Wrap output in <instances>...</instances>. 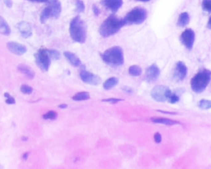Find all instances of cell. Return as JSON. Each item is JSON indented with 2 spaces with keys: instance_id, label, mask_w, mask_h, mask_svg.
<instances>
[{
  "instance_id": "6da1fadb",
  "label": "cell",
  "mask_w": 211,
  "mask_h": 169,
  "mask_svg": "<svg viewBox=\"0 0 211 169\" xmlns=\"http://www.w3.org/2000/svg\"><path fill=\"white\" fill-rule=\"evenodd\" d=\"M124 25L126 22L124 18L121 19L115 15H111L101 24L99 32L103 37H108L116 34Z\"/></svg>"
},
{
  "instance_id": "7a4b0ae2",
  "label": "cell",
  "mask_w": 211,
  "mask_h": 169,
  "mask_svg": "<svg viewBox=\"0 0 211 169\" xmlns=\"http://www.w3.org/2000/svg\"><path fill=\"white\" fill-rule=\"evenodd\" d=\"M69 33L72 39L79 43H84L87 38V27L81 18L77 16L71 21Z\"/></svg>"
},
{
  "instance_id": "3957f363",
  "label": "cell",
  "mask_w": 211,
  "mask_h": 169,
  "mask_svg": "<svg viewBox=\"0 0 211 169\" xmlns=\"http://www.w3.org/2000/svg\"><path fill=\"white\" fill-rule=\"evenodd\" d=\"M101 57L107 64L118 66L124 63V54L123 49L120 46H113L107 49L101 54Z\"/></svg>"
},
{
  "instance_id": "277c9868",
  "label": "cell",
  "mask_w": 211,
  "mask_h": 169,
  "mask_svg": "<svg viewBox=\"0 0 211 169\" xmlns=\"http://www.w3.org/2000/svg\"><path fill=\"white\" fill-rule=\"evenodd\" d=\"M211 77V71L207 69L200 70L191 79V87L196 93L202 92L208 86Z\"/></svg>"
},
{
  "instance_id": "5b68a950",
  "label": "cell",
  "mask_w": 211,
  "mask_h": 169,
  "mask_svg": "<svg viewBox=\"0 0 211 169\" xmlns=\"http://www.w3.org/2000/svg\"><path fill=\"white\" fill-rule=\"evenodd\" d=\"M147 11L140 7H136L130 11L125 16L124 21L126 24H140L143 23L147 19Z\"/></svg>"
},
{
  "instance_id": "8992f818",
  "label": "cell",
  "mask_w": 211,
  "mask_h": 169,
  "mask_svg": "<svg viewBox=\"0 0 211 169\" xmlns=\"http://www.w3.org/2000/svg\"><path fill=\"white\" fill-rule=\"evenodd\" d=\"M34 57L37 66L43 71H47L51 63V57L48 53V50L45 48L40 49L35 54Z\"/></svg>"
},
{
  "instance_id": "52a82bcc",
  "label": "cell",
  "mask_w": 211,
  "mask_h": 169,
  "mask_svg": "<svg viewBox=\"0 0 211 169\" xmlns=\"http://www.w3.org/2000/svg\"><path fill=\"white\" fill-rule=\"evenodd\" d=\"M172 94L171 90L168 87L163 85L155 86L151 91L152 97L159 102H164L168 100Z\"/></svg>"
},
{
  "instance_id": "ba28073f",
  "label": "cell",
  "mask_w": 211,
  "mask_h": 169,
  "mask_svg": "<svg viewBox=\"0 0 211 169\" xmlns=\"http://www.w3.org/2000/svg\"><path fill=\"white\" fill-rule=\"evenodd\" d=\"M180 40L188 50H192L195 42L194 32L191 29H186L181 34Z\"/></svg>"
},
{
  "instance_id": "9c48e42d",
  "label": "cell",
  "mask_w": 211,
  "mask_h": 169,
  "mask_svg": "<svg viewBox=\"0 0 211 169\" xmlns=\"http://www.w3.org/2000/svg\"><path fill=\"white\" fill-rule=\"evenodd\" d=\"M80 77L83 82L91 85L97 86L102 82V79L99 76L84 70L81 71Z\"/></svg>"
},
{
  "instance_id": "30bf717a",
  "label": "cell",
  "mask_w": 211,
  "mask_h": 169,
  "mask_svg": "<svg viewBox=\"0 0 211 169\" xmlns=\"http://www.w3.org/2000/svg\"><path fill=\"white\" fill-rule=\"evenodd\" d=\"M160 74V70L159 68L156 64H153L146 70V79L149 82H154L159 78Z\"/></svg>"
},
{
  "instance_id": "8fae6325",
  "label": "cell",
  "mask_w": 211,
  "mask_h": 169,
  "mask_svg": "<svg viewBox=\"0 0 211 169\" xmlns=\"http://www.w3.org/2000/svg\"><path fill=\"white\" fill-rule=\"evenodd\" d=\"M17 29L21 35L25 38H29L32 35V29L29 23L26 21H21L17 24Z\"/></svg>"
},
{
  "instance_id": "7c38bea8",
  "label": "cell",
  "mask_w": 211,
  "mask_h": 169,
  "mask_svg": "<svg viewBox=\"0 0 211 169\" xmlns=\"http://www.w3.org/2000/svg\"><path fill=\"white\" fill-rule=\"evenodd\" d=\"M7 48L11 53L16 55H22L27 51V48L24 45L15 42H8Z\"/></svg>"
},
{
  "instance_id": "4fadbf2b",
  "label": "cell",
  "mask_w": 211,
  "mask_h": 169,
  "mask_svg": "<svg viewBox=\"0 0 211 169\" xmlns=\"http://www.w3.org/2000/svg\"><path fill=\"white\" fill-rule=\"evenodd\" d=\"M100 3L113 13H116L123 5V0H101Z\"/></svg>"
},
{
  "instance_id": "5bb4252c",
  "label": "cell",
  "mask_w": 211,
  "mask_h": 169,
  "mask_svg": "<svg viewBox=\"0 0 211 169\" xmlns=\"http://www.w3.org/2000/svg\"><path fill=\"white\" fill-rule=\"evenodd\" d=\"M188 68L186 65L182 62H177L174 70L175 77L179 80H183L186 78Z\"/></svg>"
},
{
  "instance_id": "9a60e30c",
  "label": "cell",
  "mask_w": 211,
  "mask_h": 169,
  "mask_svg": "<svg viewBox=\"0 0 211 169\" xmlns=\"http://www.w3.org/2000/svg\"><path fill=\"white\" fill-rule=\"evenodd\" d=\"M64 55L66 58V59L67 60V61L73 66H76V67H79V66H83L81 60L76 54L71 51H65L64 52Z\"/></svg>"
},
{
  "instance_id": "2e32d148",
  "label": "cell",
  "mask_w": 211,
  "mask_h": 169,
  "mask_svg": "<svg viewBox=\"0 0 211 169\" xmlns=\"http://www.w3.org/2000/svg\"><path fill=\"white\" fill-rule=\"evenodd\" d=\"M50 6L52 10V17L54 18H59L61 11V5L59 0H49Z\"/></svg>"
},
{
  "instance_id": "e0dca14e",
  "label": "cell",
  "mask_w": 211,
  "mask_h": 169,
  "mask_svg": "<svg viewBox=\"0 0 211 169\" xmlns=\"http://www.w3.org/2000/svg\"><path fill=\"white\" fill-rule=\"evenodd\" d=\"M18 69L20 72L26 75L30 79H32L35 76V72L30 66L26 65L20 64L18 65Z\"/></svg>"
},
{
  "instance_id": "ac0fdd59",
  "label": "cell",
  "mask_w": 211,
  "mask_h": 169,
  "mask_svg": "<svg viewBox=\"0 0 211 169\" xmlns=\"http://www.w3.org/2000/svg\"><path fill=\"white\" fill-rule=\"evenodd\" d=\"M151 120L155 123H160L165 125L172 126L175 125H180V122L178 121H175L173 120H170L168 119L165 118H161V117H152Z\"/></svg>"
},
{
  "instance_id": "d6986e66",
  "label": "cell",
  "mask_w": 211,
  "mask_h": 169,
  "mask_svg": "<svg viewBox=\"0 0 211 169\" xmlns=\"http://www.w3.org/2000/svg\"><path fill=\"white\" fill-rule=\"evenodd\" d=\"M189 15L188 13L184 12L180 14L178 19V26L181 27H185L189 22Z\"/></svg>"
},
{
  "instance_id": "ffe728a7",
  "label": "cell",
  "mask_w": 211,
  "mask_h": 169,
  "mask_svg": "<svg viewBox=\"0 0 211 169\" xmlns=\"http://www.w3.org/2000/svg\"><path fill=\"white\" fill-rule=\"evenodd\" d=\"M119 82V80L116 77H112L109 79H108L103 84V87L104 88L105 90L108 91L115 86H116Z\"/></svg>"
},
{
  "instance_id": "44dd1931",
  "label": "cell",
  "mask_w": 211,
  "mask_h": 169,
  "mask_svg": "<svg viewBox=\"0 0 211 169\" xmlns=\"http://www.w3.org/2000/svg\"><path fill=\"white\" fill-rule=\"evenodd\" d=\"M0 32L5 35H9L11 34V29L6 21L1 17L0 18Z\"/></svg>"
},
{
  "instance_id": "7402d4cb",
  "label": "cell",
  "mask_w": 211,
  "mask_h": 169,
  "mask_svg": "<svg viewBox=\"0 0 211 169\" xmlns=\"http://www.w3.org/2000/svg\"><path fill=\"white\" fill-rule=\"evenodd\" d=\"M52 17V10L50 6L46 7L41 13L40 20L42 23H45L47 19L50 18V17Z\"/></svg>"
},
{
  "instance_id": "603a6c76",
  "label": "cell",
  "mask_w": 211,
  "mask_h": 169,
  "mask_svg": "<svg viewBox=\"0 0 211 169\" xmlns=\"http://www.w3.org/2000/svg\"><path fill=\"white\" fill-rule=\"evenodd\" d=\"M90 94L87 92H80L76 93L74 96L72 97V99L76 101H83L87 100L90 99Z\"/></svg>"
},
{
  "instance_id": "cb8c5ba5",
  "label": "cell",
  "mask_w": 211,
  "mask_h": 169,
  "mask_svg": "<svg viewBox=\"0 0 211 169\" xmlns=\"http://www.w3.org/2000/svg\"><path fill=\"white\" fill-rule=\"evenodd\" d=\"M129 73L132 76H139L142 73V69L137 65H132L129 68Z\"/></svg>"
},
{
  "instance_id": "d4e9b609",
  "label": "cell",
  "mask_w": 211,
  "mask_h": 169,
  "mask_svg": "<svg viewBox=\"0 0 211 169\" xmlns=\"http://www.w3.org/2000/svg\"><path fill=\"white\" fill-rule=\"evenodd\" d=\"M198 107L202 110H208L211 108V100L202 99L198 103Z\"/></svg>"
},
{
  "instance_id": "484cf974",
  "label": "cell",
  "mask_w": 211,
  "mask_h": 169,
  "mask_svg": "<svg viewBox=\"0 0 211 169\" xmlns=\"http://www.w3.org/2000/svg\"><path fill=\"white\" fill-rule=\"evenodd\" d=\"M58 114L55 111H49L45 114L43 115L42 117L45 120H55L57 118Z\"/></svg>"
},
{
  "instance_id": "4316f807",
  "label": "cell",
  "mask_w": 211,
  "mask_h": 169,
  "mask_svg": "<svg viewBox=\"0 0 211 169\" xmlns=\"http://www.w3.org/2000/svg\"><path fill=\"white\" fill-rule=\"evenodd\" d=\"M202 8L204 11L211 13V0H203L202 3Z\"/></svg>"
},
{
  "instance_id": "83f0119b",
  "label": "cell",
  "mask_w": 211,
  "mask_h": 169,
  "mask_svg": "<svg viewBox=\"0 0 211 169\" xmlns=\"http://www.w3.org/2000/svg\"><path fill=\"white\" fill-rule=\"evenodd\" d=\"M48 53L50 54L51 58H52V59L58 60L61 58L60 53L56 50H53V49L48 50Z\"/></svg>"
},
{
  "instance_id": "f1b7e54d",
  "label": "cell",
  "mask_w": 211,
  "mask_h": 169,
  "mask_svg": "<svg viewBox=\"0 0 211 169\" xmlns=\"http://www.w3.org/2000/svg\"><path fill=\"white\" fill-rule=\"evenodd\" d=\"M76 11L79 13H83L85 10V5L82 0H76Z\"/></svg>"
},
{
  "instance_id": "f546056e",
  "label": "cell",
  "mask_w": 211,
  "mask_h": 169,
  "mask_svg": "<svg viewBox=\"0 0 211 169\" xmlns=\"http://www.w3.org/2000/svg\"><path fill=\"white\" fill-rule=\"evenodd\" d=\"M21 91L24 94H30L33 92V89L30 86L26 85V84H22L21 86Z\"/></svg>"
},
{
  "instance_id": "4dcf8cb0",
  "label": "cell",
  "mask_w": 211,
  "mask_h": 169,
  "mask_svg": "<svg viewBox=\"0 0 211 169\" xmlns=\"http://www.w3.org/2000/svg\"><path fill=\"white\" fill-rule=\"evenodd\" d=\"M179 100H180V97L178 95H177L176 94H172L171 95V96L169 97L168 102L172 104H173V103H177Z\"/></svg>"
},
{
  "instance_id": "1f68e13d",
  "label": "cell",
  "mask_w": 211,
  "mask_h": 169,
  "mask_svg": "<svg viewBox=\"0 0 211 169\" xmlns=\"http://www.w3.org/2000/svg\"><path fill=\"white\" fill-rule=\"evenodd\" d=\"M123 100V99H116V98H110V99H103L102 101V102H110L112 104H115L117 102H120V101H122Z\"/></svg>"
},
{
  "instance_id": "d6a6232c",
  "label": "cell",
  "mask_w": 211,
  "mask_h": 169,
  "mask_svg": "<svg viewBox=\"0 0 211 169\" xmlns=\"http://www.w3.org/2000/svg\"><path fill=\"white\" fill-rule=\"evenodd\" d=\"M154 138L155 142L157 143H160L162 141V136L159 132H157L155 133Z\"/></svg>"
},
{
  "instance_id": "836d02e7",
  "label": "cell",
  "mask_w": 211,
  "mask_h": 169,
  "mask_svg": "<svg viewBox=\"0 0 211 169\" xmlns=\"http://www.w3.org/2000/svg\"><path fill=\"white\" fill-rule=\"evenodd\" d=\"M6 103H7L8 104H14L16 103V101H15V99L14 97H13L12 96H10L6 98Z\"/></svg>"
},
{
  "instance_id": "e575fe53",
  "label": "cell",
  "mask_w": 211,
  "mask_h": 169,
  "mask_svg": "<svg viewBox=\"0 0 211 169\" xmlns=\"http://www.w3.org/2000/svg\"><path fill=\"white\" fill-rule=\"evenodd\" d=\"M92 11L95 16H98L100 13L99 8L95 5H93V6H92Z\"/></svg>"
},
{
  "instance_id": "d590c367",
  "label": "cell",
  "mask_w": 211,
  "mask_h": 169,
  "mask_svg": "<svg viewBox=\"0 0 211 169\" xmlns=\"http://www.w3.org/2000/svg\"><path fill=\"white\" fill-rule=\"evenodd\" d=\"M3 2L8 8H11L13 6L12 0H3Z\"/></svg>"
},
{
  "instance_id": "8d00e7d4",
  "label": "cell",
  "mask_w": 211,
  "mask_h": 169,
  "mask_svg": "<svg viewBox=\"0 0 211 169\" xmlns=\"http://www.w3.org/2000/svg\"><path fill=\"white\" fill-rule=\"evenodd\" d=\"M28 1L34 3H46L48 2L49 0H28Z\"/></svg>"
},
{
  "instance_id": "74e56055",
  "label": "cell",
  "mask_w": 211,
  "mask_h": 169,
  "mask_svg": "<svg viewBox=\"0 0 211 169\" xmlns=\"http://www.w3.org/2000/svg\"><path fill=\"white\" fill-rule=\"evenodd\" d=\"M122 89H123L124 91L126 92L127 93H131V92H132V89H131L130 87H127V86H124V87H122Z\"/></svg>"
},
{
  "instance_id": "f35d334b",
  "label": "cell",
  "mask_w": 211,
  "mask_h": 169,
  "mask_svg": "<svg viewBox=\"0 0 211 169\" xmlns=\"http://www.w3.org/2000/svg\"><path fill=\"white\" fill-rule=\"evenodd\" d=\"M158 111L161 113H164V114H171V115L176 114V113L175 112H168V111H161V110H158Z\"/></svg>"
},
{
  "instance_id": "ab89813d",
  "label": "cell",
  "mask_w": 211,
  "mask_h": 169,
  "mask_svg": "<svg viewBox=\"0 0 211 169\" xmlns=\"http://www.w3.org/2000/svg\"><path fill=\"white\" fill-rule=\"evenodd\" d=\"M67 105L66 104H65V103H62V104H61V105H59L58 106L59 108H62V109H64V108H67Z\"/></svg>"
},
{
  "instance_id": "60d3db41",
  "label": "cell",
  "mask_w": 211,
  "mask_h": 169,
  "mask_svg": "<svg viewBox=\"0 0 211 169\" xmlns=\"http://www.w3.org/2000/svg\"><path fill=\"white\" fill-rule=\"evenodd\" d=\"M28 156H29V152H25L22 155V158L24 160H26L28 158Z\"/></svg>"
},
{
  "instance_id": "b9f144b4",
  "label": "cell",
  "mask_w": 211,
  "mask_h": 169,
  "mask_svg": "<svg viewBox=\"0 0 211 169\" xmlns=\"http://www.w3.org/2000/svg\"><path fill=\"white\" fill-rule=\"evenodd\" d=\"M207 27L211 29V16L209 19V21L207 22Z\"/></svg>"
},
{
  "instance_id": "7bdbcfd3",
  "label": "cell",
  "mask_w": 211,
  "mask_h": 169,
  "mask_svg": "<svg viewBox=\"0 0 211 169\" xmlns=\"http://www.w3.org/2000/svg\"><path fill=\"white\" fill-rule=\"evenodd\" d=\"M136 1L141 2H148L150 1V0H136Z\"/></svg>"
},
{
  "instance_id": "ee69618b",
  "label": "cell",
  "mask_w": 211,
  "mask_h": 169,
  "mask_svg": "<svg viewBox=\"0 0 211 169\" xmlns=\"http://www.w3.org/2000/svg\"><path fill=\"white\" fill-rule=\"evenodd\" d=\"M27 139H28L27 137H23V138H22V141H27Z\"/></svg>"
}]
</instances>
